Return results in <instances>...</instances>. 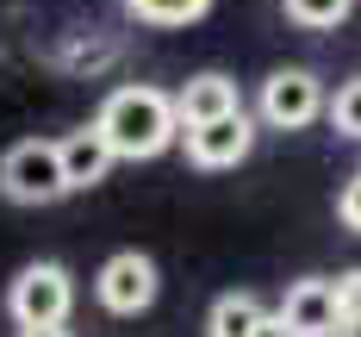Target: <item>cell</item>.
<instances>
[{"mask_svg":"<svg viewBox=\"0 0 361 337\" xmlns=\"http://www.w3.org/2000/svg\"><path fill=\"white\" fill-rule=\"evenodd\" d=\"M94 125L112 144V156H125V162H149L180 138L175 94H162V88H112L106 107L94 112Z\"/></svg>","mask_w":361,"mask_h":337,"instance_id":"1","label":"cell"},{"mask_svg":"<svg viewBox=\"0 0 361 337\" xmlns=\"http://www.w3.org/2000/svg\"><path fill=\"white\" fill-rule=\"evenodd\" d=\"M0 194L13 206H50L69 194V175H63V150L56 138H25L0 156Z\"/></svg>","mask_w":361,"mask_h":337,"instance_id":"2","label":"cell"},{"mask_svg":"<svg viewBox=\"0 0 361 337\" xmlns=\"http://www.w3.org/2000/svg\"><path fill=\"white\" fill-rule=\"evenodd\" d=\"M75 306V281L63 262H32L13 275L6 288V312L19 319V331H37V325H63Z\"/></svg>","mask_w":361,"mask_h":337,"instance_id":"3","label":"cell"},{"mask_svg":"<svg viewBox=\"0 0 361 337\" xmlns=\"http://www.w3.org/2000/svg\"><path fill=\"white\" fill-rule=\"evenodd\" d=\"M324 107V81L312 69H274L262 81V125H274V131H305Z\"/></svg>","mask_w":361,"mask_h":337,"instance_id":"4","label":"cell"},{"mask_svg":"<svg viewBox=\"0 0 361 337\" xmlns=\"http://www.w3.org/2000/svg\"><path fill=\"white\" fill-rule=\"evenodd\" d=\"M156 262L144 256V250H118V256L100 262V275H94V294H100V306L106 312H118V319H137L144 306H156Z\"/></svg>","mask_w":361,"mask_h":337,"instance_id":"5","label":"cell"},{"mask_svg":"<svg viewBox=\"0 0 361 337\" xmlns=\"http://www.w3.org/2000/svg\"><path fill=\"white\" fill-rule=\"evenodd\" d=\"M281 319L293 337H336L343 331V306H336V281L324 275H299L281 300Z\"/></svg>","mask_w":361,"mask_h":337,"instance_id":"6","label":"cell"},{"mask_svg":"<svg viewBox=\"0 0 361 337\" xmlns=\"http://www.w3.org/2000/svg\"><path fill=\"white\" fill-rule=\"evenodd\" d=\"M231 112H243V100H237V81L231 75H193V81H180L175 88V119L180 131H200V125H218V119H231Z\"/></svg>","mask_w":361,"mask_h":337,"instance_id":"7","label":"cell"},{"mask_svg":"<svg viewBox=\"0 0 361 337\" xmlns=\"http://www.w3.org/2000/svg\"><path fill=\"white\" fill-rule=\"evenodd\" d=\"M250 150H255L250 112H231V119H218V125L187 131V162H193V169H237Z\"/></svg>","mask_w":361,"mask_h":337,"instance_id":"8","label":"cell"},{"mask_svg":"<svg viewBox=\"0 0 361 337\" xmlns=\"http://www.w3.org/2000/svg\"><path fill=\"white\" fill-rule=\"evenodd\" d=\"M56 150H63V175H69V194H75V187L106 182V169L118 162V156H112V144L100 138V125H81V131H69V138H56Z\"/></svg>","mask_w":361,"mask_h":337,"instance_id":"9","label":"cell"},{"mask_svg":"<svg viewBox=\"0 0 361 337\" xmlns=\"http://www.w3.org/2000/svg\"><path fill=\"white\" fill-rule=\"evenodd\" d=\"M262 300L255 294H218L212 312H206V337H255L262 331Z\"/></svg>","mask_w":361,"mask_h":337,"instance_id":"10","label":"cell"},{"mask_svg":"<svg viewBox=\"0 0 361 337\" xmlns=\"http://www.w3.org/2000/svg\"><path fill=\"white\" fill-rule=\"evenodd\" d=\"M144 25H193L212 13V0H125Z\"/></svg>","mask_w":361,"mask_h":337,"instance_id":"11","label":"cell"},{"mask_svg":"<svg viewBox=\"0 0 361 337\" xmlns=\"http://www.w3.org/2000/svg\"><path fill=\"white\" fill-rule=\"evenodd\" d=\"M349 13H355V0H287V19L305 25V32H330V25H343Z\"/></svg>","mask_w":361,"mask_h":337,"instance_id":"12","label":"cell"},{"mask_svg":"<svg viewBox=\"0 0 361 337\" xmlns=\"http://www.w3.org/2000/svg\"><path fill=\"white\" fill-rule=\"evenodd\" d=\"M330 125H336L343 138H355V144H361V75H349V81L336 88V100H330Z\"/></svg>","mask_w":361,"mask_h":337,"instance_id":"13","label":"cell"},{"mask_svg":"<svg viewBox=\"0 0 361 337\" xmlns=\"http://www.w3.org/2000/svg\"><path fill=\"white\" fill-rule=\"evenodd\" d=\"M336 219H343V225H349V231L361 237V169L349 175V182H343V194H336Z\"/></svg>","mask_w":361,"mask_h":337,"instance_id":"14","label":"cell"},{"mask_svg":"<svg viewBox=\"0 0 361 337\" xmlns=\"http://www.w3.org/2000/svg\"><path fill=\"white\" fill-rule=\"evenodd\" d=\"M336 306H343V325H355V319H361V268L336 275Z\"/></svg>","mask_w":361,"mask_h":337,"instance_id":"15","label":"cell"},{"mask_svg":"<svg viewBox=\"0 0 361 337\" xmlns=\"http://www.w3.org/2000/svg\"><path fill=\"white\" fill-rule=\"evenodd\" d=\"M255 337H293V331H287V319H281V312H268V319H262V331H255Z\"/></svg>","mask_w":361,"mask_h":337,"instance_id":"16","label":"cell"},{"mask_svg":"<svg viewBox=\"0 0 361 337\" xmlns=\"http://www.w3.org/2000/svg\"><path fill=\"white\" fill-rule=\"evenodd\" d=\"M19 337H69L63 325H37V331H19Z\"/></svg>","mask_w":361,"mask_h":337,"instance_id":"17","label":"cell"},{"mask_svg":"<svg viewBox=\"0 0 361 337\" xmlns=\"http://www.w3.org/2000/svg\"><path fill=\"white\" fill-rule=\"evenodd\" d=\"M336 337H361V319H355V325H343V331H336Z\"/></svg>","mask_w":361,"mask_h":337,"instance_id":"18","label":"cell"}]
</instances>
